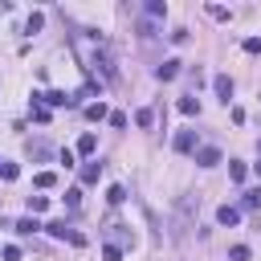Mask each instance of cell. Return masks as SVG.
Listing matches in <instances>:
<instances>
[{"instance_id":"6da1fadb","label":"cell","mask_w":261,"mask_h":261,"mask_svg":"<svg viewBox=\"0 0 261 261\" xmlns=\"http://www.w3.org/2000/svg\"><path fill=\"white\" fill-rule=\"evenodd\" d=\"M196 212H200V196H179L175 200V216H171V232L184 241L188 228H196Z\"/></svg>"},{"instance_id":"7a4b0ae2","label":"cell","mask_w":261,"mask_h":261,"mask_svg":"<svg viewBox=\"0 0 261 261\" xmlns=\"http://www.w3.org/2000/svg\"><path fill=\"white\" fill-rule=\"evenodd\" d=\"M45 232H49V237H57V241H73V245H86V237H82V232H73L65 220H53V224H45Z\"/></svg>"},{"instance_id":"3957f363","label":"cell","mask_w":261,"mask_h":261,"mask_svg":"<svg viewBox=\"0 0 261 261\" xmlns=\"http://www.w3.org/2000/svg\"><path fill=\"white\" fill-rule=\"evenodd\" d=\"M41 102L53 110V106H73L77 98H73V94H65V90H49V94H41Z\"/></svg>"},{"instance_id":"277c9868","label":"cell","mask_w":261,"mask_h":261,"mask_svg":"<svg viewBox=\"0 0 261 261\" xmlns=\"http://www.w3.org/2000/svg\"><path fill=\"white\" fill-rule=\"evenodd\" d=\"M212 90H216L220 102L228 106V98H232V77H228V73H216V77H212Z\"/></svg>"},{"instance_id":"5b68a950","label":"cell","mask_w":261,"mask_h":261,"mask_svg":"<svg viewBox=\"0 0 261 261\" xmlns=\"http://www.w3.org/2000/svg\"><path fill=\"white\" fill-rule=\"evenodd\" d=\"M179 65H184V61H175V57H167V61H163V65L155 69V77H159V82H171V77H179Z\"/></svg>"},{"instance_id":"8992f818","label":"cell","mask_w":261,"mask_h":261,"mask_svg":"<svg viewBox=\"0 0 261 261\" xmlns=\"http://www.w3.org/2000/svg\"><path fill=\"white\" fill-rule=\"evenodd\" d=\"M175 151H179V155H192V151H196V130H179V135H175Z\"/></svg>"},{"instance_id":"52a82bcc","label":"cell","mask_w":261,"mask_h":261,"mask_svg":"<svg viewBox=\"0 0 261 261\" xmlns=\"http://www.w3.org/2000/svg\"><path fill=\"white\" fill-rule=\"evenodd\" d=\"M216 220H220L224 228H232V224L241 220V208H232V204H220V208H216Z\"/></svg>"},{"instance_id":"ba28073f","label":"cell","mask_w":261,"mask_h":261,"mask_svg":"<svg viewBox=\"0 0 261 261\" xmlns=\"http://www.w3.org/2000/svg\"><path fill=\"white\" fill-rule=\"evenodd\" d=\"M196 163H200V167H216V163H220V151H216V147H200V151H196Z\"/></svg>"},{"instance_id":"9c48e42d","label":"cell","mask_w":261,"mask_h":261,"mask_svg":"<svg viewBox=\"0 0 261 261\" xmlns=\"http://www.w3.org/2000/svg\"><path fill=\"white\" fill-rule=\"evenodd\" d=\"M241 208H249V212H261V188H249V192H241Z\"/></svg>"},{"instance_id":"30bf717a","label":"cell","mask_w":261,"mask_h":261,"mask_svg":"<svg viewBox=\"0 0 261 261\" xmlns=\"http://www.w3.org/2000/svg\"><path fill=\"white\" fill-rule=\"evenodd\" d=\"M98 179H102V163H98V159H90V163L82 167V184H98Z\"/></svg>"},{"instance_id":"8fae6325","label":"cell","mask_w":261,"mask_h":261,"mask_svg":"<svg viewBox=\"0 0 261 261\" xmlns=\"http://www.w3.org/2000/svg\"><path fill=\"white\" fill-rule=\"evenodd\" d=\"M12 228H16V237H33V232H37V228H45V224H37V216H24V220H16Z\"/></svg>"},{"instance_id":"7c38bea8","label":"cell","mask_w":261,"mask_h":261,"mask_svg":"<svg viewBox=\"0 0 261 261\" xmlns=\"http://www.w3.org/2000/svg\"><path fill=\"white\" fill-rule=\"evenodd\" d=\"M24 151H29V159H49V155H53V151H49V143H41V139H37V143L29 139V147H24Z\"/></svg>"},{"instance_id":"4fadbf2b","label":"cell","mask_w":261,"mask_h":261,"mask_svg":"<svg viewBox=\"0 0 261 261\" xmlns=\"http://www.w3.org/2000/svg\"><path fill=\"white\" fill-rule=\"evenodd\" d=\"M86 118H90V122H102V118H110V110H106L102 102H90V106H86Z\"/></svg>"},{"instance_id":"5bb4252c","label":"cell","mask_w":261,"mask_h":261,"mask_svg":"<svg viewBox=\"0 0 261 261\" xmlns=\"http://www.w3.org/2000/svg\"><path fill=\"white\" fill-rule=\"evenodd\" d=\"M41 24H45V12H29V20H24V33L33 37V33H41Z\"/></svg>"},{"instance_id":"9a60e30c","label":"cell","mask_w":261,"mask_h":261,"mask_svg":"<svg viewBox=\"0 0 261 261\" xmlns=\"http://www.w3.org/2000/svg\"><path fill=\"white\" fill-rule=\"evenodd\" d=\"M179 114H200V98H196V94L179 98Z\"/></svg>"},{"instance_id":"2e32d148","label":"cell","mask_w":261,"mask_h":261,"mask_svg":"<svg viewBox=\"0 0 261 261\" xmlns=\"http://www.w3.org/2000/svg\"><path fill=\"white\" fill-rule=\"evenodd\" d=\"M94 147H98V139H94V135H82V139H77V155H86V159H90V155H94Z\"/></svg>"},{"instance_id":"e0dca14e","label":"cell","mask_w":261,"mask_h":261,"mask_svg":"<svg viewBox=\"0 0 261 261\" xmlns=\"http://www.w3.org/2000/svg\"><path fill=\"white\" fill-rule=\"evenodd\" d=\"M37 188H57V171H37Z\"/></svg>"},{"instance_id":"ac0fdd59","label":"cell","mask_w":261,"mask_h":261,"mask_svg":"<svg viewBox=\"0 0 261 261\" xmlns=\"http://www.w3.org/2000/svg\"><path fill=\"white\" fill-rule=\"evenodd\" d=\"M106 200H110V204H122V200H126V188H122V184H110V188H106Z\"/></svg>"},{"instance_id":"d6986e66","label":"cell","mask_w":261,"mask_h":261,"mask_svg":"<svg viewBox=\"0 0 261 261\" xmlns=\"http://www.w3.org/2000/svg\"><path fill=\"white\" fill-rule=\"evenodd\" d=\"M65 208H69V212L82 208V188H69V192H65Z\"/></svg>"},{"instance_id":"ffe728a7","label":"cell","mask_w":261,"mask_h":261,"mask_svg":"<svg viewBox=\"0 0 261 261\" xmlns=\"http://www.w3.org/2000/svg\"><path fill=\"white\" fill-rule=\"evenodd\" d=\"M45 208H49V196H29V216H37Z\"/></svg>"},{"instance_id":"44dd1931","label":"cell","mask_w":261,"mask_h":261,"mask_svg":"<svg viewBox=\"0 0 261 261\" xmlns=\"http://www.w3.org/2000/svg\"><path fill=\"white\" fill-rule=\"evenodd\" d=\"M163 12H167L163 0H147V20H155V16H163Z\"/></svg>"},{"instance_id":"7402d4cb","label":"cell","mask_w":261,"mask_h":261,"mask_svg":"<svg viewBox=\"0 0 261 261\" xmlns=\"http://www.w3.org/2000/svg\"><path fill=\"white\" fill-rule=\"evenodd\" d=\"M228 175H232V179H237V184H245V175H249V167H245V163H237V159H232V163H228Z\"/></svg>"},{"instance_id":"603a6c76","label":"cell","mask_w":261,"mask_h":261,"mask_svg":"<svg viewBox=\"0 0 261 261\" xmlns=\"http://www.w3.org/2000/svg\"><path fill=\"white\" fill-rule=\"evenodd\" d=\"M208 16H212V20H228L232 12H228V8H220V4H208Z\"/></svg>"},{"instance_id":"cb8c5ba5","label":"cell","mask_w":261,"mask_h":261,"mask_svg":"<svg viewBox=\"0 0 261 261\" xmlns=\"http://www.w3.org/2000/svg\"><path fill=\"white\" fill-rule=\"evenodd\" d=\"M135 122H139V126H151V122H155V114H151V110H147V106H143V110H139V114H135Z\"/></svg>"},{"instance_id":"d4e9b609","label":"cell","mask_w":261,"mask_h":261,"mask_svg":"<svg viewBox=\"0 0 261 261\" xmlns=\"http://www.w3.org/2000/svg\"><path fill=\"white\" fill-rule=\"evenodd\" d=\"M0 175H4V179H16V175H20V167H16V163H8V159H4V167H0Z\"/></svg>"},{"instance_id":"484cf974","label":"cell","mask_w":261,"mask_h":261,"mask_svg":"<svg viewBox=\"0 0 261 261\" xmlns=\"http://www.w3.org/2000/svg\"><path fill=\"white\" fill-rule=\"evenodd\" d=\"M228 257H232V261H249V245H232Z\"/></svg>"},{"instance_id":"4316f807","label":"cell","mask_w":261,"mask_h":261,"mask_svg":"<svg viewBox=\"0 0 261 261\" xmlns=\"http://www.w3.org/2000/svg\"><path fill=\"white\" fill-rule=\"evenodd\" d=\"M110 126H118V130H122V126H126V114H122V110H110Z\"/></svg>"},{"instance_id":"83f0119b","label":"cell","mask_w":261,"mask_h":261,"mask_svg":"<svg viewBox=\"0 0 261 261\" xmlns=\"http://www.w3.org/2000/svg\"><path fill=\"white\" fill-rule=\"evenodd\" d=\"M0 253H4V261H20V249H16V245H4Z\"/></svg>"},{"instance_id":"f1b7e54d","label":"cell","mask_w":261,"mask_h":261,"mask_svg":"<svg viewBox=\"0 0 261 261\" xmlns=\"http://www.w3.org/2000/svg\"><path fill=\"white\" fill-rule=\"evenodd\" d=\"M102 257H106V261H118V257H122V249H118V245H106V249H102Z\"/></svg>"},{"instance_id":"f546056e","label":"cell","mask_w":261,"mask_h":261,"mask_svg":"<svg viewBox=\"0 0 261 261\" xmlns=\"http://www.w3.org/2000/svg\"><path fill=\"white\" fill-rule=\"evenodd\" d=\"M139 37H155V24L151 20H139Z\"/></svg>"},{"instance_id":"4dcf8cb0","label":"cell","mask_w":261,"mask_h":261,"mask_svg":"<svg viewBox=\"0 0 261 261\" xmlns=\"http://www.w3.org/2000/svg\"><path fill=\"white\" fill-rule=\"evenodd\" d=\"M245 53H261V37H249L245 41Z\"/></svg>"},{"instance_id":"1f68e13d","label":"cell","mask_w":261,"mask_h":261,"mask_svg":"<svg viewBox=\"0 0 261 261\" xmlns=\"http://www.w3.org/2000/svg\"><path fill=\"white\" fill-rule=\"evenodd\" d=\"M253 171H257V175H261V163H253Z\"/></svg>"},{"instance_id":"d6a6232c","label":"cell","mask_w":261,"mask_h":261,"mask_svg":"<svg viewBox=\"0 0 261 261\" xmlns=\"http://www.w3.org/2000/svg\"><path fill=\"white\" fill-rule=\"evenodd\" d=\"M0 167H4V159H0Z\"/></svg>"}]
</instances>
